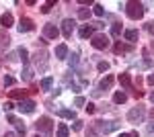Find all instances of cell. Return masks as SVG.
Wrapping results in <instances>:
<instances>
[{
    "instance_id": "6da1fadb",
    "label": "cell",
    "mask_w": 154,
    "mask_h": 137,
    "mask_svg": "<svg viewBox=\"0 0 154 137\" xmlns=\"http://www.w3.org/2000/svg\"><path fill=\"white\" fill-rule=\"evenodd\" d=\"M144 12H146V8H144L142 2H125V14L131 21H140L144 16Z\"/></svg>"
},
{
    "instance_id": "7a4b0ae2",
    "label": "cell",
    "mask_w": 154,
    "mask_h": 137,
    "mask_svg": "<svg viewBox=\"0 0 154 137\" xmlns=\"http://www.w3.org/2000/svg\"><path fill=\"white\" fill-rule=\"evenodd\" d=\"M119 127H121V123L119 121H97L95 123V129L103 135V133H113V131H117Z\"/></svg>"
},
{
    "instance_id": "3957f363",
    "label": "cell",
    "mask_w": 154,
    "mask_h": 137,
    "mask_svg": "<svg viewBox=\"0 0 154 137\" xmlns=\"http://www.w3.org/2000/svg\"><path fill=\"white\" fill-rule=\"evenodd\" d=\"M144 119H146V109H144L142 104L134 106L130 113H128V121H130V123H134V125H138V123H144Z\"/></svg>"
},
{
    "instance_id": "277c9868",
    "label": "cell",
    "mask_w": 154,
    "mask_h": 137,
    "mask_svg": "<svg viewBox=\"0 0 154 137\" xmlns=\"http://www.w3.org/2000/svg\"><path fill=\"white\" fill-rule=\"evenodd\" d=\"M91 45L95 47L97 51H103V49L109 47V37H107L105 33H97V35H93V39H91Z\"/></svg>"
},
{
    "instance_id": "5b68a950",
    "label": "cell",
    "mask_w": 154,
    "mask_h": 137,
    "mask_svg": "<svg viewBox=\"0 0 154 137\" xmlns=\"http://www.w3.org/2000/svg\"><path fill=\"white\" fill-rule=\"evenodd\" d=\"M35 129L43 135H51V119L49 117H39V121L35 123Z\"/></svg>"
},
{
    "instance_id": "8992f818",
    "label": "cell",
    "mask_w": 154,
    "mask_h": 137,
    "mask_svg": "<svg viewBox=\"0 0 154 137\" xmlns=\"http://www.w3.org/2000/svg\"><path fill=\"white\" fill-rule=\"evenodd\" d=\"M119 84H121L125 90H134V84H131L130 74H119ZM134 94H136V98H142V92L140 90H134Z\"/></svg>"
},
{
    "instance_id": "52a82bcc",
    "label": "cell",
    "mask_w": 154,
    "mask_h": 137,
    "mask_svg": "<svg viewBox=\"0 0 154 137\" xmlns=\"http://www.w3.org/2000/svg\"><path fill=\"white\" fill-rule=\"evenodd\" d=\"M35 106H37V104L33 103V100H29V98H25V100H21V103L17 104V109H19L21 113H25V115L35 113Z\"/></svg>"
},
{
    "instance_id": "ba28073f",
    "label": "cell",
    "mask_w": 154,
    "mask_h": 137,
    "mask_svg": "<svg viewBox=\"0 0 154 137\" xmlns=\"http://www.w3.org/2000/svg\"><path fill=\"white\" fill-rule=\"evenodd\" d=\"M58 35H60V31H58V27H56L54 23L43 25V37H45V39H58Z\"/></svg>"
},
{
    "instance_id": "9c48e42d",
    "label": "cell",
    "mask_w": 154,
    "mask_h": 137,
    "mask_svg": "<svg viewBox=\"0 0 154 137\" xmlns=\"http://www.w3.org/2000/svg\"><path fill=\"white\" fill-rule=\"evenodd\" d=\"M33 29H35V25H33V21H31V19L23 16V19L19 21V33H31Z\"/></svg>"
},
{
    "instance_id": "30bf717a",
    "label": "cell",
    "mask_w": 154,
    "mask_h": 137,
    "mask_svg": "<svg viewBox=\"0 0 154 137\" xmlns=\"http://www.w3.org/2000/svg\"><path fill=\"white\" fill-rule=\"evenodd\" d=\"M35 66L39 70H48V53L45 51H37L35 53Z\"/></svg>"
},
{
    "instance_id": "8fae6325",
    "label": "cell",
    "mask_w": 154,
    "mask_h": 137,
    "mask_svg": "<svg viewBox=\"0 0 154 137\" xmlns=\"http://www.w3.org/2000/svg\"><path fill=\"white\" fill-rule=\"evenodd\" d=\"M74 21H72V19H66V21H64V23H62V33H64V37H66V39H70L72 37V33H74Z\"/></svg>"
},
{
    "instance_id": "7c38bea8",
    "label": "cell",
    "mask_w": 154,
    "mask_h": 137,
    "mask_svg": "<svg viewBox=\"0 0 154 137\" xmlns=\"http://www.w3.org/2000/svg\"><path fill=\"white\" fill-rule=\"evenodd\" d=\"M113 51H115L117 55H121V53H130V51H134V45H131V43H121V41H117L115 47H113Z\"/></svg>"
},
{
    "instance_id": "4fadbf2b",
    "label": "cell",
    "mask_w": 154,
    "mask_h": 137,
    "mask_svg": "<svg viewBox=\"0 0 154 137\" xmlns=\"http://www.w3.org/2000/svg\"><path fill=\"white\" fill-rule=\"evenodd\" d=\"M12 23H14V19H12V14H11V12H4V14L0 16V25L4 27V31H6V29H11Z\"/></svg>"
},
{
    "instance_id": "5bb4252c",
    "label": "cell",
    "mask_w": 154,
    "mask_h": 137,
    "mask_svg": "<svg viewBox=\"0 0 154 137\" xmlns=\"http://www.w3.org/2000/svg\"><path fill=\"white\" fill-rule=\"evenodd\" d=\"M113 82H115L113 76H105V78L101 80V84H99V90H109V88L113 86Z\"/></svg>"
},
{
    "instance_id": "9a60e30c",
    "label": "cell",
    "mask_w": 154,
    "mask_h": 137,
    "mask_svg": "<svg viewBox=\"0 0 154 137\" xmlns=\"http://www.w3.org/2000/svg\"><path fill=\"white\" fill-rule=\"evenodd\" d=\"M80 37H82V39H93V35H95V29H93V27H91V25H88V27H82V29H80Z\"/></svg>"
},
{
    "instance_id": "2e32d148",
    "label": "cell",
    "mask_w": 154,
    "mask_h": 137,
    "mask_svg": "<svg viewBox=\"0 0 154 137\" xmlns=\"http://www.w3.org/2000/svg\"><path fill=\"white\" fill-rule=\"evenodd\" d=\"M123 37H125V41L134 43V41H138V31H136V29H128V31L123 33Z\"/></svg>"
},
{
    "instance_id": "e0dca14e",
    "label": "cell",
    "mask_w": 154,
    "mask_h": 137,
    "mask_svg": "<svg viewBox=\"0 0 154 137\" xmlns=\"http://www.w3.org/2000/svg\"><path fill=\"white\" fill-rule=\"evenodd\" d=\"M17 53H19V57H21V61H23V66L27 68V66H29V51H27L25 47H19V51H17Z\"/></svg>"
},
{
    "instance_id": "ac0fdd59",
    "label": "cell",
    "mask_w": 154,
    "mask_h": 137,
    "mask_svg": "<svg viewBox=\"0 0 154 137\" xmlns=\"http://www.w3.org/2000/svg\"><path fill=\"white\" fill-rule=\"evenodd\" d=\"M66 55H68V47L64 45V43L56 47V57H58V59H66Z\"/></svg>"
},
{
    "instance_id": "d6986e66",
    "label": "cell",
    "mask_w": 154,
    "mask_h": 137,
    "mask_svg": "<svg viewBox=\"0 0 154 137\" xmlns=\"http://www.w3.org/2000/svg\"><path fill=\"white\" fill-rule=\"evenodd\" d=\"M8 45H11V37L6 35V31H0V47L6 49Z\"/></svg>"
},
{
    "instance_id": "ffe728a7",
    "label": "cell",
    "mask_w": 154,
    "mask_h": 137,
    "mask_svg": "<svg viewBox=\"0 0 154 137\" xmlns=\"http://www.w3.org/2000/svg\"><path fill=\"white\" fill-rule=\"evenodd\" d=\"M8 96H11V98H19V100H25V98H27V90H11Z\"/></svg>"
},
{
    "instance_id": "44dd1931",
    "label": "cell",
    "mask_w": 154,
    "mask_h": 137,
    "mask_svg": "<svg viewBox=\"0 0 154 137\" xmlns=\"http://www.w3.org/2000/svg\"><path fill=\"white\" fill-rule=\"evenodd\" d=\"M125 100H128V94H125V92H115V94H113V103L115 104H123Z\"/></svg>"
},
{
    "instance_id": "7402d4cb",
    "label": "cell",
    "mask_w": 154,
    "mask_h": 137,
    "mask_svg": "<svg viewBox=\"0 0 154 137\" xmlns=\"http://www.w3.org/2000/svg\"><path fill=\"white\" fill-rule=\"evenodd\" d=\"M58 115H60V117H64V119H76V113L70 111V109H60Z\"/></svg>"
},
{
    "instance_id": "603a6c76",
    "label": "cell",
    "mask_w": 154,
    "mask_h": 137,
    "mask_svg": "<svg viewBox=\"0 0 154 137\" xmlns=\"http://www.w3.org/2000/svg\"><path fill=\"white\" fill-rule=\"evenodd\" d=\"M68 135H70L68 125H66V123H60V125H58V137H68Z\"/></svg>"
},
{
    "instance_id": "cb8c5ba5",
    "label": "cell",
    "mask_w": 154,
    "mask_h": 137,
    "mask_svg": "<svg viewBox=\"0 0 154 137\" xmlns=\"http://www.w3.org/2000/svg\"><path fill=\"white\" fill-rule=\"evenodd\" d=\"M39 86H41V90H49V88L54 86V78H51V76H48V78H43Z\"/></svg>"
},
{
    "instance_id": "d4e9b609",
    "label": "cell",
    "mask_w": 154,
    "mask_h": 137,
    "mask_svg": "<svg viewBox=\"0 0 154 137\" xmlns=\"http://www.w3.org/2000/svg\"><path fill=\"white\" fill-rule=\"evenodd\" d=\"M23 80H25V82H31V80H33V70L29 68V66L23 70Z\"/></svg>"
},
{
    "instance_id": "484cf974",
    "label": "cell",
    "mask_w": 154,
    "mask_h": 137,
    "mask_svg": "<svg viewBox=\"0 0 154 137\" xmlns=\"http://www.w3.org/2000/svg\"><path fill=\"white\" fill-rule=\"evenodd\" d=\"M121 35V23H113L111 27V37H119Z\"/></svg>"
},
{
    "instance_id": "4316f807",
    "label": "cell",
    "mask_w": 154,
    "mask_h": 137,
    "mask_svg": "<svg viewBox=\"0 0 154 137\" xmlns=\"http://www.w3.org/2000/svg\"><path fill=\"white\" fill-rule=\"evenodd\" d=\"M51 6H56V2H54V0H49V2H45V4H41V12H43V14H48V12L51 10Z\"/></svg>"
},
{
    "instance_id": "83f0119b",
    "label": "cell",
    "mask_w": 154,
    "mask_h": 137,
    "mask_svg": "<svg viewBox=\"0 0 154 137\" xmlns=\"http://www.w3.org/2000/svg\"><path fill=\"white\" fill-rule=\"evenodd\" d=\"M88 16H91V8H80V10H78V19L86 21Z\"/></svg>"
},
{
    "instance_id": "f1b7e54d",
    "label": "cell",
    "mask_w": 154,
    "mask_h": 137,
    "mask_svg": "<svg viewBox=\"0 0 154 137\" xmlns=\"http://www.w3.org/2000/svg\"><path fill=\"white\" fill-rule=\"evenodd\" d=\"M68 64H70V68H76V66H78V53H72L70 59H68Z\"/></svg>"
},
{
    "instance_id": "f546056e",
    "label": "cell",
    "mask_w": 154,
    "mask_h": 137,
    "mask_svg": "<svg viewBox=\"0 0 154 137\" xmlns=\"http://www.w3.org/2000/svg\"><path fill=\"white\" fill-rule=\"evenodd\" d=\"M93 12H95L97 16H103V14H105V8H103L101 4H95V6H93Z\"/></svg>"
},
{
    "instance_id": "4dcf8cb0",
    "label": "cell",
    "mask_w": 154,
    "mask_h": 137,
    "mask_svg": "<svg viewBox=\"0 0 154 137\" xmlns=\"http://www.w3.org/2000/svg\"><path fill=\"white\" fill-rule=\"evenodd\" d=\"M97 68H99V72H107V70H109V64H107V61H99Z\"/></svg>"
},
{
    "instance_id": "1f68e13d",
    "label": "cell",
    "mask_w": 154,
    "mask_h": 137,
    "mask_svg": "<svg viewBox=\"0 0 154 137\" xmlns=\"http://www.w3.org/2000/svg\"><path fill=\"white\" fill-rule=\"evenodd\" d=\"M146 31L154 37V21H150V23H146Z\"/></svg>"
},
{
    "instance_id": "d6a6232c",
    "label": "cell",
    "mask_w": 154,
    "mask_h": 137,
    "mask_svg": "<svg viewBox=\"0 0 154 137\" xmlns=\"http://www.w3.org/2000/svg\"><path fill=\"white\" fill-rule=\"evenodd\" d=\"M14 84V78L12 76H4V86H12Z\"/></svg>"
},
{
    "instance_id": "836d02e7",
    "label": "cell",
    "mask_w": 154,
    "mask_h": 137,
    "mask_svg": "<svg viewBox=\"0 0 154 137\" xmlns=\"http://www.w3.org/2000/svg\"><path fill=\"white\" fill-rule=\"evenodd\" d=\"M86 137H101V133H99L97 129H88V133H86Z\"/></svg>"
},
{
    "instance_id": "e575fe53",
    "label": "cell",
    "mask_w": 154,
    "mask_h": 137,
    "mask_svg": "<svg viewBox=\"0 0 154 137\" xmlns=\"http://www.w3.org/2000/svg\"><path fill=\"white\" fill-rule=\"evenodd\" d=\"M72 129H74V131H82V121H74Z\"/></svg>"
},
{
    "instance_id": "d590c367",
    "label": "cell",
    "mask_w": 154,
    "mask_h": 137,
    "mask_svg": "<svg viewBox=\"0 0 154 137\" xmlns=\"http://www.w3.org/2000/svg\"><path fill=\"white\" fill-rule=\"evenodd\" d=\"M95 111H97V106H95L93 103H88V104H86V113H88V115H93Z\"/></svg>"
},
{
    "instance_id": "8d00e7d4",
    "label": "cell",
    "mask_w": 154,
    "mask_h": 137,
    "mask_svg": "<svg viewBox=\"0 0 154 137\" xmlns=\"http://www.w3.org/2000/svg\"><path fill=\"white\" fill-rule=\"evenodd\" d=\"M152 66H154V61L146 59V61H142V64H140V70H142V68H152Z\"/></svg>"
},
{
    "instance_id": "74e56055",
    "label": "cell",
    "mask_w": 154,
    "mask_h": 137,
    "mask_svg": "<svg viewBox=\"0 0 154 137\" xmlns=\"http://www.w3.org/2000/svg\"><path fill=\"white\" fill-rule=\"evenodd\" d=\"M117 137H138V131H131V133H119Z\"/></svg>"
},
{
    "instance_id": "f35d334b",
    "label": "cell",
    "mask_w": 154,
    "mask_h": 137,
    "mask_svg": "<svg viewBox=\"0 0 154 137\" xmlns=\"http://www.w3.org/2000/svg\"><path fill=\"white\" fill-rule=\"evenodd\" d=\"M84 103H86V100H84L82 96H76V100H74V104H76V106H82Z\"/></svg>"
},
{
    "instance_id": "ab89813d",
    "label": "cell",
    "mask_w": 154,
    "mask_h": 137,
    "mask_svg": "<svg viewBox=\"0 0 154 137\" xmlns=\"http://www.w3.org/2000/svg\"><path fill=\"white\" fill-rule=\"evenodd\" d=\"M146 133H148V135H154V123H148V127H146Z\"/></svg>"
},
{
    "instance_id": "60d3db41",
    "label": "cell",
    "mask_w": 154,
    "mask_h": 137,
    "mask_svg": "<svg viewBox=\"0 0 154 137\" xmlns=\"http://www.w3.org/2000/svg\"><path fill=\"white\" fill-rule=\"evenodd\" d=\"M12 109H14V104H12L11 100H6V103H4V111H12Z\"/></svg>"
},
{
    "instance_id": "b9f144b4",
    "label": "cell",
    "mask_w": 154,
    "mask_h": 137,
    "mask_svg": "<svg viewBox=\"0 0 154 137\" xmlns=\"http://www.w3.org/2000/svg\"><path fill=\"white\" fill-rule=\"evenodd\" d=\"M146 82H148L150 86H154V72H152V74H150V76H148V80H146Z\"/></svg>"
},
{
    "instance_id": "7bdbcfd3",
    "label": "cell",
    "mask_w": 154,
    "mask_h": 137,
    "mask_svg": "<svg viewBox=\"0 0 154 137\" xmlns=\"http://www.w3.org/2000/svg\"><path fill=\"white\" fill-rule=\"evenodd\" d=\"M4 137H19V135H17V133H6Z\"/></svg>"
},
{
    "instance_id": "ee69618b",
    "label": "cell",
    "mask_w": 154,
    "mask_h": 137,
    "mask_svg": "<svg viewBox=\"0 0 154 137\" xmlns=\"http://www.w3.org/2000/svg\"><path fill=\"white\" fill-rule=\"evenodd\" d=\"M150 100H152V104H154V92H152V94H150Z\"/></svg>"
},
{
    "instance_id": "f6af8a7d",
    "label": "cell",
    "mask_w": 154,
    "mask_h": 137,
    "mask_svg": "<svg viewBox=\"0 0 154 137\" xmlns=\"http://www.w3.org/2000/svg\"><path fill=\"white\" fill-rule=\"evenodd\" d=\"M150 117H152V119H154V109H152V111H150Z\"/></svg>"
},
{
    "instance_id": "bcb514c9",
    "label": "cell",
    "mask_w": 154,
    "mask_h": 137,
    "mask_svg": "<svg viewBox=\"0 0 154 137\" xmlns=\"http://www.w3.org/2000/svg\"><path fill=\"white\" fill-rule=\"evenodd\" d=\"M150 47H152V51H154V41H152V43H150Z\"/></svg>"
},
{
    "instance_id": "7dc6e473",
    "label": "cell",
    "mask_w": 154,
    "mask_h": 137,
    "mask_svg": "<svg viewBox=\"0 0 154 137\" xmlns=\"http://www.w3.org/2000/svg\"><path fill=\"white\" fill-rule=\"evenodd\" d=\"M33 137H41V135H39V133H37V135H33Z\"/></svg>"
}]
</instances>
